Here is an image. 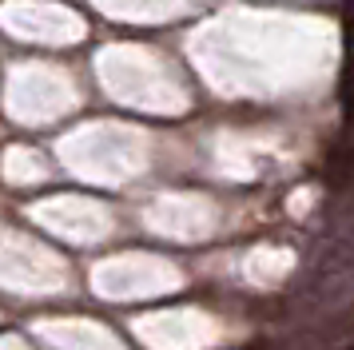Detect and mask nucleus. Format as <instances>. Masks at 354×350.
I'll use <instances>...</instances> for the list:
<instances>
[{
	"label": "nucleus",
	"mask_w": 354,
	"mask_h": 350,
	"mask_svg": "<svg viewBox=\"0 0 354 350\" xmlns=\"http://www.w3.org/2000/svg\"><path fill=\"white\" fill-rule=\"evenodd\" d=\"M354 342V306H342L335 315H322L299 334V350H342Z\"/></svg>",
	"instance_id": "nucleus-1"
},
{
	"label": "nucleus",
	"mask_w": 354,
	"mask_h": 350,
	"mask_svg": "<svg viewBox=\"0 0 354 350\" xmlns=\"http://www.w3.org/2000/svg\"><path fill=\"white\" fill-rule=\"evenodd\" d=\"M342 350H354V342H351V347H342Z\"/></svg>",
	"instance_id": "nucleus-2"
}]
</instances>
